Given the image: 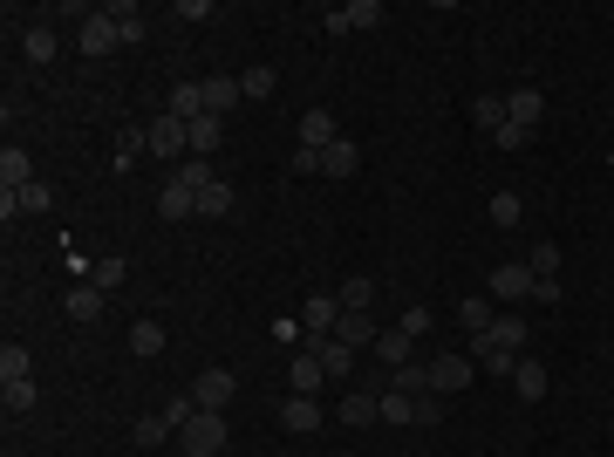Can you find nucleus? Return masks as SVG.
<instances>
[{
    "instance_id": "1",
    "label": "nucleus",
    "mask_w": 614,
    "mask_h": 457,
    "mask_svg": "<svg viewBox=\"0 0 614 457\" xmlns=\"http://www.w3.org/2000/svg\"><path fill=\"white\" fill-rule=\"evenodd\" d=\"M533 342V328H526V314H499L485 335H471V362L485 369V376H512L519 369V348Z\"/></svg>"
},
{
    "instance_id": "2",
    "label": "nucleus",
    "mask_w": 614,
    "mask_h": 457,
    "mask_svg": "<svg viewBox=\"0 0 614 457\" xmlns=\"http://www.w3.org/2000/svg\"><path fill=\"white\" fill-rule=\"evenodd\" d=\"M226 451V417L219 410H198L185 430H178V457H219Z\"/></svg>"
},
{
    "instance_id": "3",
    "label": "nucleus",
    "mask_w": 614,
    "mask_h": 457,
    "mask_svg": "<svg viewBox=\"0 0 614 457\" xmlns=\"http://www.w3.org/2000/svg\"><path fill=\"white\" fill-rule=\"evenodd\" d=\"M144 137H151V157H178V164L192 157V123H178L171 110L157 116V123H144Z\"/></svg>"
},
{
    "instance_id": "4",
    "label": "nucleus",
    "mask_w": 614,
    "mask_h": 457,
    "mask_svg": "<svg viewBox=\"0 0 614 457\" xmlns=\"http://www.w3.org/2000/svg\"><path fill=\"white\" fill-rule=\"evenodd\" d=\"M485 294H492V301H533V267H526V260H505V267H492Z\"/></svg>"
},
{
    "instance_id": "5",
    "label": "nucleus",
    "mask_w": 614,
    "mask_h": 457,
    "mask_svg": "<svg viewBox=\"0 0 614 457\" xmlns=\"http://www.w3.org/2000/svg\"><path fill=\"white\" fill-rule=\"evenodd\" d=\"M471 376H478V362H464V355H437V362H430V389H437V396H458Z\"/></svg>"
},
{
    "instance_id": "6",
    "label": "nucleus",
    "mask_w": 614,
    "mask_h": 457,
    "mask_svg": "<svg viewBox=\"0 0 614 457\" xmlns=\"http://www.w3.org/2000/svg\"><path fill=\"white\" fill-rule=\"evenodd\" d=\"M192 403H198V410H219V417H226V403H232V369H205V376L192 382Z\"/></svg>"
},
{
    "instance_id": "7",
    "label": "nucleus",
    "mask_w": 614,
    "mask_h": 457,
    "mask_svg": "<svg viewBox=\"0 0 614 457\" xmlns=\"http://www.w3.org/2000/svg\"><path fill=\"white\" fill-rule=\"evenodd\" d=\"M301 348H314V355H321V369H328V382H342L348 369H355V348H348V342H335V335H307Z\"/></svg>"
},
{
    "instance_id": "8",
    "label": "nucleus",
    "mask_w": 614,
    "mask_h": 457,
    "mask_svg": "<svg viewBox=\"0 0 614 457\" xmlns=\"http://www.w3.org/2000/svg\"><path fill=\"white\" fill-rule=\"evenodd\" d=\"M328 28H335V35H348V28H383V0H348V7L328 14Z\"/></svg>"
},
{
    "instance_id": "9",
    "label": "nucleus",
    "mask_w": 614,
    "mask_h": 457,
    "mask_svg": "<svg viewBox=\"0 0 614 457\" xmlns=\"http://www.w3.org/2000/svg\"><path fill=\"white\" fill-rule=\"evenodd\" d=\"M355 171H362V151H355L348 137H335V144L321 151V178H335V185H348Z\"/></svg>"
},
{
    "instance_id": "10",
    "label": "nucleus",
    "mask_w": 614,
    "mask_h": 457,
    "mask_svg": "<svg viewBox=\"0 0 614 457\" xmlns=\"http://www.w3.org/2000/svg\"><path fill=\"white\" fill-rule=\"evenodd\" d=\"M157 212H164L171 226H185V219H198V191H192V185H178V178H171V185L157 191Z\"/></svg>"
},
{
    "instance_id": "11",
    "label": "nucleus",
    "mask_w": 614,
    "mask_h": 457,
    "mask_svg": "<svg viewBox=\"0 0 614 457\" xmlns=\"http://www.w3.org/2000/svg\"><path fill=\"white\" fill-rule=\"evenodd\" d=\"M335 321H342V301H335V294H307V307H301L307 335H335Z\"/></svg>"
},
{
    "instance_id": "12",
    "label": "nucleus",
    "mask_w": 614,
    "mask_h": 457,
    "mask_svg": "<svg viewBox=\"0 0 614 457\" xmlns=\"http://www.w3.org/2000/svg\"><path fill=\"white\" fill-rule=\"evenodd\" d=\"M69 321H76V328L103 321V287H96V280H76V287H69Z\"/></svg>"
},
{
    "instance_id": "13",
    "label": "nucleus",
    "mask_w": 614,
    "mask_h": 457,
    "mask_svg": "<svg viewBox=\"0 0 614 457\" xmlns=\"http://www.w3.org/2000/svg\"><path fill=\"white\" fill-rule=\"evenodd\" d=\"M280 423H287L294 437H314V430H321V403H314V396H287V403H280Z\"/></svg>"
},
{
    "instance_id": "14",
    "label": "nucleus",
    "mask_w": 614,
    "mask_h": 457,
    "mask_svg": "<svg viewBox=\"0 0 614 457\" xmlns=\"http://www.w3.org/2000/svg\"><path fill=\"white\" fill-rule=\"evenodd\" d=\"M287 382H294V396H314V389L328 382V369H321V355H314V348H301V355L287 362Z\"/></svg>"
},
{
    "instance_id": "15",
    "label": "nucleus",
    "mask_w": 614,
    "mask_h": 457,
    "mask_svg": "<svg viewBox=\"0 0 614 457\" xmlns=\"http://www.w3.org/2000/svg\"><path fill=\"white\" fill-rule=\"evenodd\" d=\"M116 41H123V35H116L110 7H103V14H96V21H89V28H76V48H82V55H110Z\"/></svg>"
},
{
    "instance_id": "16",
    "label": "nucleus",
    "mask_w": 614,
    "mask_h": 457,
    "mask_svg": "<svg viewBox=\"0 0 614 457\" xmlns=\"http://www.w3.org/2000/svg\"><path fill=\"white\" fill-rule=\"evenodd\" d=\"M342 423H348V430H369V423H383V396H369V389L342 396Z\"/></svg>"
},
{
    "instance_id": "17",
    "label": "nucleus",
    "mask_w": 614,
    "mask_h": 457,
    "mask_svg": "<svg viewBox=\"0 0 614 457\" xmlns=\"http://www.w3.org/2000/svg\"><path fill=\"white\" fill-rule=\"evenodd\" d=\"M335 137H342V130H335V116H328V110H307L301 116V151H328Z\"/></svg>"
},
{
    "instance_id": "18",
    "label": "nucleus",
    "mask_w": 614,
    "mask_h": 457,
    "mask_svg": "<svg viewBox=\"0 0 614 457\" xmlns=\"http://www.w3.org/2000/svg\"><path fill=\"white\" fill-rule=\"evenodd\" d=\"M376 335H383V328H376V314H348V307H342V321H335V342H348V348H369Z\"/></svg>"
},
{
    "instance_id": "19",
    "label": "nucleus",
    "mask_w": 614,
    "mask_h": 457,
    "mask_svg": "<svg viewBox=\"0 0 614 457\" xmlns=\"http://www.w3.org/2000/svg\"><path fill=\"white\" fill-rule=\"evenodd\" d=\"M505 116H512L519 130H533L539 116H546V96H539V89H512V96H505Z\"/></svg>"
},
{
    "instance_id": "20",
    "label": "nucleus",
    "mask_w": 614,
    "mask_h": 457,
    "mask_svg": "<svg viewBox=\"0 0 614 457\" xmlns=\"http://www.w3.org/2000/svg\"><path fill=\"white\" fill-rule=\"evenodd\" d=\"M0 185H7V191L35 185V164H28V151H21V144H7V151H0Z\"/></svg>"
},
{
    "instance_id": "21",
    "label": "nucleus",
    "mask_w": 614,
    "mask_h": 457,
    "mask_svg": "<svg viewBox=\"0 0 614 457\" xmlns=\"http://www.w3.org/2000/svg\"><path fill=\"white\" fill-rule=\"evenodd\" d=\"M219 144H226V116H212V110H205V116L192 123V157H212Z\"/></svg>"
},
{
    "instance_id": "22",
    "label": "nucleus",
    "mask_w": 614,
    "mask_h": 457,
    "mask_svg": "<svg viewBox=\"0 0 614 457\" xmlns=\"http://www.w3.org/2000/svg\"><path fill=\"white\" fill-rule=\"evenodd\" d=\"M171 116H178V123H198V116H205V82H178V89H171Z\"/></svg>"
},
{
    "instance_id": "23",
    "label": "nucleus",
    "mask_w": 614,
    "mask_h": 457,
    "mask_svg": "<svg viewBox=\"0 0 614 457\" xmlns=\"http://www.w3.org/2000/svg\"><path fill=\"white\" fill-rule=\"evenodd\" d=\"M376 355H383L389 369H403V362H417V342H410L403 328H383V335H376Z\"/></svg>"
},
{
    "instance_id": "24",
    "label": "nucleus",
    "mask_w": 614,
    "mask_h": 457,
    "mask_svg": "<svg viewBox=\"0 0 614 457\" xmlns=\"http://www.w3.org/2000/svg\"><path fill=\"white\" fill-rule=\"evenodd\" d=\"M512 396H519V403H539V396H546V362H519V369H512Z\"/></svg>"
},
{
    "instance_id": "25",
    "label": "nucleus",
    "mask_w": 614,
    "mask_h": 457,
    "mask_svg": "<svg viewBox=\"0 0 614 457\" xmlns=\"http://www.w3.org/2000/svg\"><path fill=\"white\" fill-rule=\"evenodd\" d=\"M458 321H464V335H485V328L499 321V307H492V294H471V301L458 307Z\"/></svg>"
},
{
    "instance_id": "26",
    "label": "nucleus",
    "mask_w": 614,
    "mask_h": 457,
    "mask_svg": "<svg viewBox=\"0 0 614 457\" xmlns=\"http://www.w3.org/2000/svg\"><path fill=\"white\" fill-rule=\"evenodd\" d=\"M55 48H62V35H55V28H28V41H21V55H28L35 69H48V62H55Z\"/></svg>"
},
{
    "instance_id": "27",
    "label": "nucleus",
    "mask_w": 614,
    "mask_h": 457,
    "mask_svg": "<svg viewBox=\"0 0 614 457\" xmlns=\"http://www.w3.org/2000/svg\"><path fill=\"white\" fill-rule=\"evenodd\" d=\"M239 96H246V89H239V76H212V82H205V110H212V116H226Z\"/></svg>"
},
{
    "instance_id": "28",
    "label": "nucleus",
    "mask_w": 614,
    "mask_h": 457,
    "mask_svg": "<svg viewBox=\"0 0 614 457\" xmlns=\"http://www.w3.org/2000/svg\"><path fill=\"white\" fill-rule=\"evenodd\" d=\"M28 376H35L28 348H21V342H7V348H0V389H7V382H28Z\"/></svg>"
},
{
    "instance_id": "29",
    "label": "nucleus",
    "mask_w": 614,
    "mask_h": 457,
    "mask_svg": "<svg viewBox=\"0 0 614 457\" xmlns=\"http://www.w3.org/2000/svg\"><path fill=\"white\" fill-rule=\"evenodd\" d=\"M471 116H478V130H485V137H499L505 123H512V116H505V96H478V103H471Z\"/></svg>"
},
{
    "instance_id": "30",
    "label": "nucleus",
    "mask_w": 614,
    "mask_h": 457,
    "mask_svg": "<svg viewBox=\"0 0 614 457\" xmlns=\"http://www.w3.org/2000/svg\"><path fill=\"white\" fill-rule=\"evenodd\" d=\"M526 267H533V280H560V246H553V239H539L533 253H526Z\"/></svg>"
},
{
    "instance_id": "31",
    "label": "nucleus",
    "mask_w": 614,
    "mask_h": 457,
    "mask_svg": "<svg viewBox=\"0 0 614 457\" xmlns=\"http://www.w3.org/2000/svg\"><path fill=\"white\" fill-rule=\"evenodd\" d=\"M342 307H348V314H369V307H376V280H362V273L342 280Z\"/></svg>"
},
{
    "instance_id": "32",
    "label": "nucleus",
    "mask_w": 614,
    "mask_h": 457,
    "mask_svg": "<svg viewBox=\"0 0 614 457\" xmlns=\"http://www.w3.org/2000/svg\"><path fill=\"white\" fill-rule=\"evenodd\" d=\"M130 437H137V451H157V444H164V437H178V430H171V423H164V410H157V417H137V430H130Z\"/></svg>"
},
{
    "instance_id": "33",
    "label": "nucleus",
    "mask_w": 614,
    "mask_h": 457,
    "mask_svg": "<svg viewBox=\"0 0 614 457\" xmlns=\"http://www.w3.org/2000/svg\"><path fill=\"white\" fill-rule=\"evenodd\" d=\"M130 355H144V362L164 355V328H157V321H137V328H130Z\"/></svg>"
},
{
    "instance_id": "34",
    "label": "nucleus",
    "mask_w": 614,
    "mask_h": 457,
    "mask_svg": "<svg viewBox=\"0 0 614 457\" xmlns=\"http://www.w3.org/2000/svg\"><path fill=\"white\" fill-rule=\"evenodd\" d=\"M396 389H403V396H437V389H430V362H403V369H396Z\"/></svg>"
},
{
    "instance_id": "35",
    "label": "nucleus",
    "mask_w": 614,
    "mask_h": 457,
    "mask_svg": "<svg viewBox=\"0 0 614 457\" xmlns=\"http://www.w3.org/2000/svg\"><path fill=\"white\" fill-rule=\"evenodd\" d=\"M137 157H151V137H144V130H123V137H116V171H130Z\"/></svg>"
},
{
    "instance_id": "36",
    "label": "nucleus",
    "mask_w": 614,
    "mask_h": 457,
    "mask_svg": "<svg viewBox=\"0 0 614 457\" xmlns=\"http://www.w3.org/2000/svg\"><path fill=\"white\" fill-rule=\"evenodd\" d=\"M171 178H178V185H192V191H205V185H219V178H212V157H185V164H178V171H171Z\"/></svg>"
},
{
    "instance_id": "37",
    "label": "nucleus",
    "mask_w": 614,
    "mask_h": 457,
    "mask_svg": "<svg viewBox=\"0 0 614 457\" xmlns=\"http://www.w3.org/2000/svg\"><path fill=\"white\" fill-rule=\"evenodd\" d=\"M232 212V185H205L198 191V219H226Z\"/></svg>"
},
{
    "instance_id": "38",
    "label": "nucleus",
    "mask_w": 614,
    "mask_h": 457,
    "mask_svg": "<svg viewBox=\"0 0 614 457\" xmlns=\"http://www.w3.org/2000/svg\"><path fill=\"white\" fill-rule=\"evenodd\" d=\"M383 423H396V430H403V423H417V396L389 389V396H383Z\"/></svg>"
},
{
    "instance_id": "39",
    "label": "nucleus",
    "mask_w": 614,
    "mask_h": 457,
    "mask_svg": "<svg viewBox=\"0 0 614 457\" xmlns=\"http://www.w3.org/2000/svg\"><path fill=\"white\" fill-rule=\"evenodd\" d=\"M110 21H116V35H123V48L144 41V14H137V7H110Z\"/></svg>"
},
{
    "instance_id": "40",
    "label": "nucleus",
    "mask_w": 614,
    "mask_h": 457,
    "mask_svg": "<svg viewBox=\"0 0 614 457\" xmlns=\"http://www.w3.org/2000/svg\"><path fill=\"white\" fill-rule=\"evenodd\" d=\"M430 321H437V314H430L423 301H410V307H403V321H396V328H403L410 342H423V335H430Z\"/></svg>"
},
{
    "instance_id": "41",
    "label": "nucleus",
    "mask_w": 614,
    "mask_h": 457,
    "mask_svg": "<svg viewBox=\"0 0 614 457\" xmlns=\"http://www.w3.org/2000/svg\"><path fill=\"white\" fill-rule=\"evenodd\" d=\"M492 219H499V226L512 232V226H519V219H526V205H519L512 191H499V198H492Z\"/></svg>"
},
{
    "instance_id": "42",
    "label": "nucleus",
    "mask_w": 614,
    "mask_h": 457,
    "mask_svg": "<svg viewBox=\"0 0 614 457\" xmlns=\"http://www.w3.org/2000/svg\"><path fill=\"white\" fill-rule=\"evenodd\" d=\"M14 198H21V212H48V205H55V191H48V185H21Z\"/></svg>"
},
{
    "instance_id": "43",
    "label": "nucleus",
    "mask_w": 614,
    "mask_h": 457,
    "mask_svg": "<svg viewBox=\"0 0 614 457\" xmlns=\"http://www.w3.org/2000/svg\"><path fill=\"white\" fill-rule=\"evenodd\" d=\"M7 410H14V417H21V410H35V376H28V382H7Z\"/></svg>"
},
{
    "instance_id": "44",
    "label": "nucleus",
    "mask_w": 614,
    "mask_h": 457,
    "mask_svg": "<svg viewBox=\"0 0 614 457\" xmlns=\"http://www.w3.org/2000/svg\"><path fill=\"white\" fill-rule=\"evenodd\" d=\"M239 89H246L253 103H260V96H273V69H246V76H239Z\"/></svg>"
},
{
    "instance_id": "45",
    "label": "nucleus",
    "mask_w": 614,
    "mask_h": 457,
    "mask_svg": "<svg viewBox=\"0 0 614 457\" xmlns=\"http://www.w3.org/2000/svg\"><path fill=\"white\" fill-rule=\"evenodd\" d=\"M89 280H96L103 294H110V287H123V260H96V267H89Z\"/></svg>"
},
{
    "instance_id": "46",
    "label": "nucleus",
    "mask_w": 614,
    "mask_h": 457,
    "mask_svg": "<svg viewBox=\"0 0 614 457\" xmlns=\"http://www.w3.org/2000/svg\"><path fill=\"white\" fill-rule=\"evenodd\" d=\"M294 178H321V151H294Z\"/></svg>"
},
{
    "instance_id": "47",
    "label": "nucleus",
    "mask_w": 614,
    "mask_h": 457,
    "mask_svg": "<svg viewBox=\"0 0 614 457\" xmlns=\"http://www.w3.org/2000/svg\"><path fill=\"white\" fill-rule=\"evenodd\" d=\"M178 21H212V0H178Z\"/></svg>"
},
{
    "instance_id": "48",
    "label": "nucleus",
    "mask_w": 614,
    "mask_h": 457,
    "mask_svg": "<svg viewBox=\"0 0 614 457\" xmlns=\"http://www.w3.org/2000/svg\"><path fill=\"white\" fill-rule=\"evenodd\" d=\"M526 137H533V130H519V123H505V130H499V137H492V144H499V151H519Z\"/></svg>"
}]
</instances>
